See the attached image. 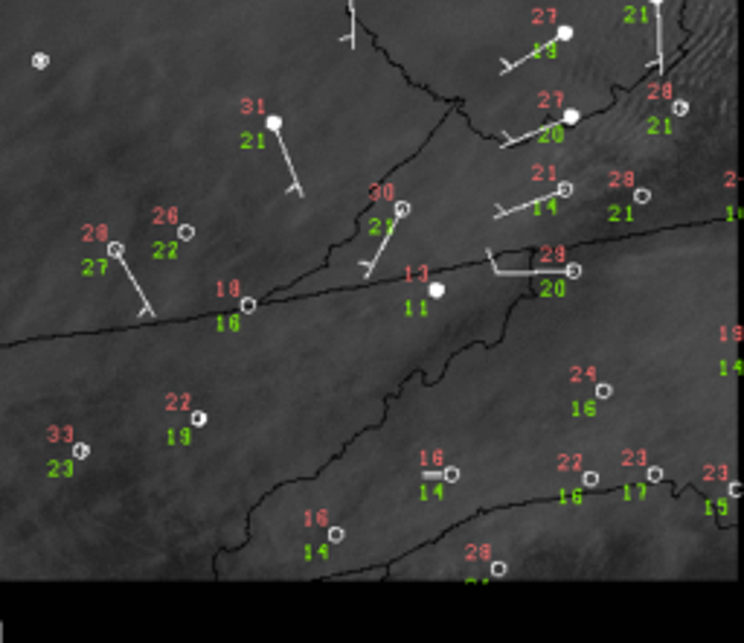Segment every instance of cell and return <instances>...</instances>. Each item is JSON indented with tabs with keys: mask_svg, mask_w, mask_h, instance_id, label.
Masks as SVG:
<instances>
[{
	"mask_svg": "<svg viewBox=\"0 0 744 643\" xmlns=\"http://www.w3.org/2000/svg\"><path fill=\"white\" fill-rule=\"evenodd\" d=\"M50 62H53L50 53H35V55H33V67H35V70H47Z\"/></svg>",
	"mask_w": 744,
	"mask_h": 643,
	"instance_id": "cell-1",
	"label": "cell"
},
{
	"mask_svg": "<svg viewBox=\"0 0 744 643\" xmlns=\"http://www.w3.org/2000/svg\"><path fill=\"white\" fill-rule=\"evenodd\" d=\"M105 250H108V257H114V259H123V250H126V248L119 245V242H108V248H105Z\"/></svg>",
	"mask_w": 744,
	"mask_h": 643,
	"instance_id": "cell-2",
	"label": "cell"
},
{
	"mask_svg": "<svg viewBox=\"0 0 744 643\" xmlns=\"http://www.w3.org/2000/svg\"><path fill=\"white\" fill-rule=\"evenodd\" d=\"M87 454H90V448H87V445H73V457H76V460H85Z\"/></svg>",
	"mask_w": 744,
	"mask_h": 643,
	"instance_id": "cell-3",
	"label": "cell"
},
{
	"mask_svg": "<svg viewBox=\"0 0 744 643\" xmlns=\"http://www.w3.org/2000/svg\"><path fill=\"white\" fill-rule=\"evenodd\" d=\"M192 233H195V230H192V228H187V224L178 230V236H180V239H192Z\"/></svg>",
	"mask_w": 744,
	"mask_h": 643,
	"instance_id": "cell-4",
	"label": "cell"
}]
</instances>
